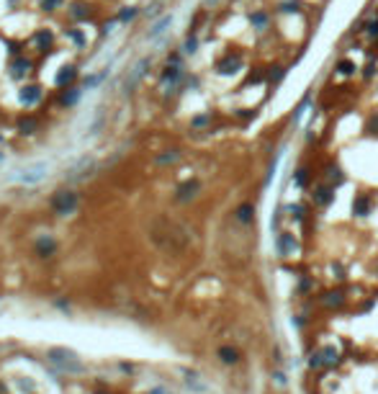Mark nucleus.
I'll list each match as a JSON object with an SVG mask.
<instances>
[{
  "mask_svg": "<svg viewBox=\"0 0 378 394\" xmlns=\"http://www.w3.org/2000/svg\"><path fill=\"white\" fill-rule=\"evenodd\" d=\"M75 98H80V93H77V91H72L70 96H64L62 100H64V103H72V100H75Z\"/></svg>",
  "mask_w": 378,
  "mask_h": 394,
  "instance_id": "obj_28",
  "label": "nucleus"
},
{
  "mask_svg": "<svg viewBox=\"0 0 378 394\" xmlns=\"http://www.w3.org/2000/svg\"><path fill=\"white\" fill-rule=\"evenodd\" d=\"M368 129H371V131H373V129H378V114L371 119V127H368Z\"/></svg>",
  "mask_w": 378,
  "mask_h": 394,
  "instance_id": "obj_30",
  "label": "nucleus"
},
{
  "mask_svg": "<svg viewBox=\"0 0 378 394\" xmlns=\"http://www.w3.org/2000/svg\"><path fill=\"white\" fill-rule=\"evenodd\" d=\"M288 211H291V217H293L296 222L304 217V206H299V204H296V206H288Z\"/></svg>",
  "mask_w": 378,
  "mask_h": 394,
  "instance_id": "obj_23",
  "label": "nucleus"
},
{
  "mask_svg": "<svg viewBox=\"0 0 378 394\" xmlns=\"http://www.w3.org/2000/svg\"><path fill=\"white\" fill-rule=\"evenodd\" d=\"M306 181H309V170H306V167H301V170H296V186H299V188H304V186H306Z\"/></svg>",
  "mask_w": 378,
  "mask_h": 394,
  "instance_id": "obj_18",
  "label": "nucleus"
},
{
  "mask_svg": "<svg viewBox=\"0 0 378 394\" xmlns=\"http://www.w3.org/2000/svg\"><path fill=\"white\" fill-rule=\"evenodd\" d=\"M368 33L371 36H378V21H373V24L368 26Z\"/></svg>",
  "mask_w": 378,
  "mask_h": 394,
  "instance_id": "obj_29",
  "label": "nucleus"
},
{
  "mask_svg": "<svg viewBox=\"0 0 378 394\" xmlns=\"http://www.w3.org/2000/svg\"><path fill=\"white\" fill-rule=\"evenodd\" d=\"M278 253H281L283 258L296 253V240H293V234H288V232L278 234Z\"/></svg>",
  "mask_w": 378,
  "mask_h": 394,
  "instance_id": "obj_4",
  "label": "nucleus"
},
{
  "mask_svg": "<svg viewBox=\"0 0 378 394\" xmlns=\"http://www.w3.org/2000/svg\"><path fill=\"white\" fill-rule=\"evenodd\" d=\"M170 24H173V16H165L162 21H157V24L150 29V36H157V33H162V31H165V26H170Z\"/></svg>",
  "mask_w": 378,
  "mask_h": 394,
  "instance_id": "obj_12",
  "label": "nucleus"
},
{
  "mask_svg": "<svg viewBox=\"0 0 378 394\" xmlns=\"http://www.w3.org/2000/svg\"><path fill=\"white\" fill-rule=\"evenodd\" d=\"M36 41L41 44V47H44V49H47V47H49V41H52V36H49V33H47V31H44V33H39V39H36Z\"/></svg>",
  "mask_w": 378,
  "mask_h": 394,
  "instance_id": "obj_25",
  "label": "nucleus"
},
{
  "mask_svg": "<svg viewBox=\"0 0 378 394\" xmlns=\"http://www.w3.org/2000/svg\"><path fill=\"white\" fill-rule=\"evenodd\" d=\"M178 77H180V67H167V70L162 72V80H165V83H175Z\"/></svg>",
  "mask_w": 378,
  "mask_h": 394,
  "instance_id": "obj_15",
  "label": "nucleus"
},
{
  "mask_svg": "<svg viewBox=\"0 0 378 394\" xmlns=\"http://www.w3.org/2000/svg\"><path fill=\"white\" fill-rule=\"evenodd\" d=\"M77 206V196L75 194H70V191H64V194H60L54 198V209H57V214H72V209Z\"/></svg>",
  "mask_w": 378,
  "mask_h": 394,
  "instance_id": "obj_3",
  "label": "nucleus"
},
{
  "mask_svg": "<svg viewBox=\"0 0 378 394\" xmlns=\"http://www.w3.org/2000/svg\"><path fill=\"white\" fill-rule=\"evenodd\" d=\"M196 191H198V183H196V181L180 186V188H178V201H188V198H193V196H196Z\"/></svg>",
  "mask_w": 378,
  "mask_h": 394,
  "instance_id": "obj_9",
  "label": "nucleus"
},
{
  "mask_svg": "<svg viewBox=\"0 0 378 394\" xmlns=\"http://www.w3.org/2000/svg\"><path fill=\"white\" fill-rule=\"evenodd\" d=\"M252 24L257 26V31H262V29H265V24H268V16L265 13H255V16H252Z\"/></svg>",
  "mask_w": 378,
  "mask_h": 394,
  "instance_id": "obj_19",
  "label": "nucleus"
},
{
  "mask_svg": "<svg viewBox=\"0 0 378 394\" xmlns=\"http://www.w3.org/2000/svg\"><path fill=\"white\" fill-rule=\"evenodd\" d=\"M332 198H335V191H332L329 186H319V188H314V201H316V204L327 206Z\"/></svg>",
  "mask_w": 378,
  "mask_h": 394,
  "instance_id": "obj_5",
  "label": "nucleus"
},
{
  "mask_svg": "<svg viewBox=\"0 0 378 394\" xmlns=\"http://www.w3.org/2000/svg\"><path fill=\"white\" fill-rule=\"evenodd\" d=\"M324 301L329 304V307H332V304L337 307V304H342V294H340V291H335V294H327V299H324Z\"/></svg>",
  "mask_w": 378,
  "mask_h": 394,
  "instance_id": "obj_21",
  "label": "nucleus"
},
{
  "mask_svg": "<svg viewBox=\"0 0 378 394\" xmlns=\"http://www.w3.org/2000/svg\"><path fill=\"white\" fill-rule=\"evenodd\" d=\"M47 178V163H39V165H31V167H24L21 173L13 175V181L18 183H39Z\"/></svg>",
  "mask_w": 378,
  "mask_h": 394,
  "instance_id": "obj_2",
  "label": "nucleus"
},
{
  "mask_svg": "<svg viewBox=\"0 0 378 394\" xmlns=\"http://www.w3.org/2000/svg\"><path fill=\"white\" fill-rule=\"evenodd\" d=\"M75 77V67H64V70L57 75V85H67Z\"/></svg>",
  "mask_w": 378,
  "mask_h": 394,
  "instance_id": "obj_13",
  "label": "nucleus"
},
{
  "mask_svg": "<svg viewBox=\"0 0 378 394\" xmlns=\"http://www.w3.org/2000/svg\"><path fill=\"white\" fill-rule=\"evenodd\" d=\"M36 247H39V253H41L44 258H49V255L54 253V247H57V245H54L52 240H47V237H41V240L36 242Z\"/></svg>",
  "mask_w": 378,
  "mask_h": 394,
  "instance_id": "obj_11",
  "label": "nucleus"
},
{
  "mask_svg": "<svg viewBox=\"0 0 378 394\" xmlns=\"http://www.w3.org/2000/svg\"><path fill=\"white\" fill-rule=\"evenodd\" d=\"M352 211L358 214V217H368L371 214V198L368 196H358L352 201Z\"/></svg>",
  "mask_w": 378,
  "mask_h": 394,
  "instance_id": "obj_7",
  "label": "nucleus"
},
{
  "mask_svg": "<svg viewBox=\"0 0 378 394\" xmlns=\"http://www.w3.org/2000/svg\"><path fill=\"white\" fill-rule=\"evenodd\" d=\"M337 70H340V72H342V75H352V72H355V70H358V67H355V65H352V62H350V60H342V62H340V65H337Z\"/></svg>",
  "mask_w": 378,
  "mask_h": 394,
  "instance_id": "obj_17",
  "label": "nucleus"
},
{
  "mask_svg": "<svg viewBox=\"0 0 378 394\" xmlns=\"http://www.w3.org/2000/svg\"><path fill=\"white\" fill-rule=\"evenodd\" d=\"M239 65H242V60H239V57H226L224 62H219V67H216V70H219L221 75H232V72H237Z\"/></svg>",
  "mask_w": 378,
  "mask_h": 394,
  "instance_id": "obj_8",
  "label": "nucleus"
},
{
  "mask_svg": "<svg viewBox=\"0 0 378 394\" xmlns=\"http://www.w3.org/2000/svg\"><path fill=\"white\" fill-rule=\"evenodd\" d=\"M322 361L324 363H337V351H335V348H324V351H322Z\"/></svg>",
  "mask_w": 378,
  "mask_h": 394,
  "instance_id": "obj_16",
  "label": "nucleus"
},
{
  "mask_svg": "<svg viewBox=\"0 0 378 394\" xmlns=\"http://www.w3.org/2000/svg\"><path fill=\"white\" fill-rule=\"evenodd\" d=\"M329 181H335V183H342V173H340V167H329Z\"/></svg>",
  "mask_w": 378,
  "mask_h": 394,
  "instance_id": "obj_22",
  "label": "nucleus"
},
{
  "mask_svg": "<svg viewBox=\"0 0 378 394\" xmlns=\"http://www.w3.org/2000/svg\"><path fill=\"white\" fill-rule=\"evenodd\" d=\"M29 67H31V62H29V60H21V62H18V67H13V75H16V77H21L24 72H29Z\"/></svg>",
  "mask_w": 378,
  "mask_h": 394,
  "instance_id": "obj_20",
  "label": "nucleus"
},
{
  "mask_svg": "<svg viewBox=\"0 0 378 394\" xmlns=\"http://www.w3.org/2000/svg\"><path fill=\"white\" fill-rule=\"evenodd\" d=\"M49 361H52L57 368L67 371V374H83V371H85V366H83V361L77 358V353L67 351V348H52V351H49Z\"/></svg>",
  "mask_w": 378,
  "mask_h": 394,
  "instance_id": "obj_1",
  "label": "nucleus"
},
{
  "mask_svg": "<svg viewBox=\"0 0 378 394\" xmlns=\"http://www.w3.org/2000/svg\"><path fill=\"white\" fill-rule=\"evenodd\" d=\"M209 3H214V0H209Z\"/></svg>",
  "mask_w": 378,
  "mask_h": 394,
  "instance_id": "obj_32",
  "label": "nucleus"
},
{
  "mask_svg": "<svg viewBox=\"0 0 378 394\" xmlns=\"http://www.w3.org/2000/svg\"><path fill=\"white\" fill-rule=\"evenodd\" d=\"M186 52H188V54L196 52V39H188V41H186Z\"/></svg>",
  "mask_w": 378,
  "mask_h": 394,
  "instance_id": "obj_27",
  "label": "nucleus"
},
{
  "mask_svg": "<svg viewBox=\"0 0 378 394\" xmlns=\"http://www.w3.org/2000/svg\"><path fill=\"white\" fill-rule=\"evenodd\" d=\"M237 219L239 222H252V219H255V206H252V204H242L237 209Z\"/></svg>",
  "mask_w": 378,
  "mask_h": 394,
  "instance_id": "obj_10",
  "label": "nucleus"
},
{
  "mask_svg": "<svg viewBox=\"0 0 378 394\" xmlns=\"http://www.w3.org/2000/svg\"><path fill=\"white\" fill-rule=\"evenodd\" d=\"M150 394H165L162 389H155V392H150Z\"/></svg>",
  "mask_w": 378,
  "mask_h": 394,
  "instance_id": "obj_31",
  "label": "nucleus"
},
{
  "mask_svg": "<svg viewBox=\"0 0 378 394\" xmlns=\"http://www.w3.org/2000/svg\"><path fill=\"white\" fill-rule=\"evenodd\" d=\"M39 98H41V88H39V85H29V88H24V91H21V100H24L26 106L36 103Z\"/></svg>",
  "mask_w": 378,
  "mask_h": 394,
  "instance_id": "obj_6",
  "label": "nucleus"
},
{
  "mask_svg": "<svg viewBox=\"0 0 378 394\" xmlns=\"http://www.w3.org/2000/svg\"><path fill=\"white\" fill-rule=\"evenodd\" d=\"M178 157H180V155H178V152L173 150L170 155H162V157H159V163H173V160H178Z\"/></svg>",
  "mask_w": 378,
  "mask_h": 394,
  "instance_id": "obj_26",
  "label": "nucleus"
},
{
  "mask_svg": "<svg viewBox=\"0 0 378 394\" xmlns=\"http://www.w3.org/2000/svg\"><path fill=\"white\" fill-rule=\"evenodd\" d=\"M60 3H62V0H41V8H44V10H54Z\"/></svg>",
  "mask_w": 378,
  "mask_h": 394,
  "instance_id": "obj_24",
  "label": "nucleus"
},
{
  "mask_svg": "<svg viewBox=\"0 0 378 394\" xmlns=\"http://www.w3.org/2000/svg\"><path fill=\"white\" fill-rule=\"evenodd\" d=\"M219 356H221L224 363H237V351H234V348H221Z\"/></svg>",
  "mask_w": 378,
  "mask_h": 394,
  "instance_id": "obj_14",
  "label": "nucleus"
}]
</instances>
